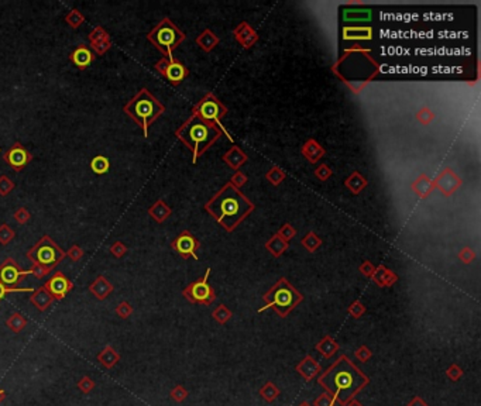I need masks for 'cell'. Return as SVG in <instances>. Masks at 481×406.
<instances>
[{
	"mask_svg": "<svg viewBox=\"0 0 481 406\" xmlns=\"http://www.w3.org/2000/svg\"><path fill=\"white\" fill-rule=\"evenodd\" d=\"M112 39L110 40H105V41H99V43H93L91 44V50L92 53L95 54V57L98 55V57H102V55H105L112 48Z\"/></svg>",
	"mask_w": 481,
	"mask_h": 406,
	"instance_id": "obj_36",
	"label": "cell"
},
{
	"mask_svg": "<svg viewBox=\"0 0 481 406\" xmlns=\"http://www.w3.org/2000/svg\"><path fill=\"white\" fill-rule=\"evenodd\" d=\"M96 360L99 361V364L102 367L107 368V369H112L116 364L120 361V354L116 351L115 347H112L110 344H107L103 347V350H100L96 355Z\"/></svg>",
	"mask_w": 481,
	"mask_h": 406,
	"instance_id": "obj_20",
	"label": "cell"
},
{
	"mask_svg": "<svg viewBox=\"0 0 481 406\" xmlns=\"http://www.w3.org/2000/svg\"><path fill=\"white\" fill-rule=\"evenodd\" d=\"M13 217H15V220L19 224H26V223L30 222L31 219V213L29 212V209L24 206H20L16 209V212L13 213Z\"/></svg>",
	"mask_w": 481,
	"mask_h": 406,
	"instance_id": "obj_43",
	"label": "cell"
},
{
	"mask_svg": "<svg viewBox=\"0 0 481 406\" xmlns=\"http://www.w3.org/2000/svg\"><path fill=\"white\" fill-rule=\"evenodd\" d=\"M344 39L356 40V39H371V30L370 29H346L344 30Z\"/></svg>",
	"mask_w": 481,
	"mask_h": 406,
	"instance_id": "obj_33",
	"label": "cell"
},
{
	"mask_svg": "<svg viewBox=\"0 0 481 406\" xmlns=\"http://www.w3.org/2000/svg\"><path fill=\"white\" fill-rule=\"evenodd\" d=\"M19 292H30L33 293L34 289L33 288H17V286H9L5 285L3 282H0V302L6 298L10 293H19Z\"/></svg>",
	"mask_w": 481,
	"mask_h": 406,
	"instance_id": "obj_37",
	"label": "cell"
},
{
	"mask_svg": "<svg viewBox=\"0 0 481 406\" xmlns=\"http://www.w3.org/2000/svg\"><path fill=\"white\" fill-rule=\"evenodd\" d=\"M263 300L266 305L259 309L260 313L267 309H273L278 316L287 317L304 300V296L285 278H280L263 296Z\"/></svg>",
	"mask_w": 481,
	"mask_h": 406,
	"instance_id": "obj_5",
	"label": "cell"
},
{
	"mask_svg": "<svg viewBox=\"0 0 481 406\" xmlns=\"http://www.w3.org/2000/svg\"><path fill=\"white\" fill-rule=\"evenodd\" d=\"M188 395H189V392L186 391L182 385H175V386L171 389V392H169V396H171V399H172V400H175V402H178V403L183 402L185 399L188 398Z\"/></svg>",
	"mask_w": 481,
	"mask_h": 406,
	"instance_id": "obj_39",
	"label": "cell"
},
{
	"mask_svg": "<svg viewBox=\"0 0 481 406\" xmlns=\"http://www.w3.org/2000/svg\"><path fill=\"white\" fill-rule=\"evenodd\" d=\"M335 403H336V399L333 398V395L325 391L313 400L312 406H335Z\"/></svg>",
	"mask_w": 481,
	"mask_h": 406,
	"instance_id": "obj_44",
	"label": "cell"
},
{
	"mask_svg": "<svg viewBox=\"0 0 481 406\" xmlns=\"http://www.w3.org/2000/svg\"><path fill=\"white\" fill-rule=\"evenodd\" d=\"M84 250L79 247L78 244H72L69 247V250L65 253V255L68 257L69 260L74 261V262H78V261L81 260L82 257H84Z\"/></svg>",
	"mask_w": 481,
	"mask_h": 406,
	"instance_id": "obj_48",
	"label": "cell"
},
{
	"mask_svg": "<svg viewBox=\"0 0 481 406\" xmlns=\"http://www.w3.org/2000/svg\"><path fill=\"white\" fill-rule=\"evenodd\" d=\"M110 254L116 257V258H122L124 257L126 254H127V247L123 244L122 241H115L113 244L110 245Z\"/></svg>",
	"mask_w": 481,
	"mask_h": 406,
	"instance_id": "obj_49",
	"label": "cell"
},
{
	"mask_svg": "<svg viewBox=\"0 0 481 406\" xmlns=\"http://www.w3.org/2000/svg\"><path fill=\"white\" fill-rule=\"evenodd\" d=\"M224 160L229 162L233 168H237L238 165H242V164L247 160V157H246V154L242 153L237 147H234V148H231L229 153L224 155Z\"/></svg>",
	"mask_w": 481,
	"mask_h": 406,
	"instance_id": "obj_29",
	"label": "cell"
},
{
	"mask_svg": "<svg viewBox=\"0 0 481 406\" xmlns=\"http://www.w3.org/2000/svg\"><path fill=\"white\" fill-rule=\"evenodd\" d=\"M284 176H285V175H284L283 172H281V169L273 168V171H271V172L268 174L267 178L270 179V181H271V182H273V184L277 185V184H280V182L283 181Z\"/></svg>",
	"mask_w": 481,
	"mask_h": 406,
	"instance_id": "obj_51",
	"label": "cell"
},
{
	"mask_svg": "<svg viewBox=\"0 0 481 406\" xmlns=\"http://www.w3.org/2000/svg\"><path fill=\"white\" fill-rule=\"evenodd\" d=\"M298 406H312V405H311V403H309L308 400H302V402H301Z\"/></svg>",
	"mask_w": 481,
	"mask_h": 406,
	"instance_id": "obj_59",
	"label": "cell"
},
{
	"mask_svg": "<svg viewBox=\"0 0 481 406\" xmlns=\"http://www.w3.org/2000/svg\"><path fill=\"white\" fill-rule=\"evenodd\" d=\"M147 40L153 44L164 57H172L178 46L185 40V34L171 22L164 17L153 30L147 34Z\"/></svg>",
	"mask_w": 481,
	"mask_h": 406,
	"instance_id": "obj_6",
	"label": "cell"
},
{
	"mask_svg": "<svg viewBox=\"0 0 481 406\" xmlns=\"http://www.w3.org/2000/svg\"><path fill=\"white\" fill-rule=\"evenodd\" d=\"M406 406H429V405H428V402H426V400H423V399L420 398V396H418V395H416V396H413V398L411 399V400H409L408 403H406Z\"/></svg>",
	"mask_w": 481,
	"mask_h": 406,
	"instance_id": "obj_54",
	"label": "cell"
},
{
	"mask_svg": "<svg viewBox=\"0 0 481 406\" xmlns=\"http://www.w3.org/2000/svg\"><path fill=\"white\" fill-rule=\"evenodd\" d=\"M302 244H304V247H305L309 253H313V251H316V250L319 248V245L322 244V241H321V238L318 237L315 233H308V234H306V237L302 240Z\"/></svg>",
	"mask_w": 481,
	"mask_h": 406,
	"instance_id": "obj_34",
	"label": "cell"
},
{
	"mask_svg": "<svg viewBox=\"0 0 481 406\" xmlns=\"http://www.w3.org/2000/svg\"><path fill=\"white\" fill-rule=\"evenodd\" d=\"M6 326H8L10 331H13V333L17 334V333H20V331H23V330L26 329L27 319H26L20 312H13V313L10 314L8 319H6Z\"/></svg>",
	"mask_w": 481,
	"mask_h": 406,
	"instance_id": "obj_23",
	"label": "cell"
},
{
	"mask_svg": "<svg viewBox=\"0 0 481 406\" xmlns=\"http://www.w3.org/2000/svg\"><path fill=\"white\" fill-rule=\"evenodd\" d=\"M5 398H6V392H5L3 389H2V388H0V403H2L3 400H5Z\"/></svg>",
	"mask_w": 481,
	"mask_h": 406,
	"instance_id": "obj_58",
	"label": "cell"
},
{
	"mask_svg": "<svg viewBox=\"0 0 481 406\" xmlns=\"http://www.w3.org/2000/svg\"><path fill=\"white\" fill-rule=\"evenodd\" d=\"M26 257L31 261V264L37 262L46 267L55 268L60 262L65 260V251L54 241L48 234H44L36 244L30 247L26 253Z\"/></svg>",
	"mask_w": 481,
	"mask_h": 406,
	"instance_id": "obj_7",
	"label": "cell"
},
{
	"mask_svg": "<svg viewBox=\"0 0 481 406\" xmlns=\"http://www.w3.org/2000/svg\"><path fill=\"white\" fill-rule=\"evenodd\" d=\"M53 269L54 268H51V267H46V265H41V264L34 262V264H31L30 272L31 275H34L37 279H43V278L48 275Z\"/></svg>",
	"mask_w": 481,
	"mask_h": 406,
	"instance_id": "obj_40",
	"label": "cell"
},
{
	"mask_svg": "<svg viewBox=\"0 0 481 406\" xmlns=\"http://www.w3.org/2000/svg\"><path fill=\"white\" fill-rule=\"evenodd\" d=\"M231 181H233V186H240V185H243V184H246V181H247V178H246V175H242V174H240V172H237L236 174V176H234V178H233V179H231Z\"/></svg>",
	"mask_w": 481,
	"mask_h": 406,
	"instance_id": "obj_56",
	"label": "cell"
},
{
	"mask_svg": "<svg viewBox=\"0 0 481 406\" xmlns=\"http://www.w3.org/2000/svg\"><path fill=\"white\" fill-rule=\"evenodd\" d=\"M278 236L283 238V240H285V241H288V240H291V238L295 236V230H294L291 226L285 224V226L283 227V230L278 233Z\"/></svg>",
	"mask_w": 481,
	"mask_h": 406,
	"instance_id": "obj_52",
	"label": "cell"
},
{
	"mask_svg": "<svg viewBox=\"0 0 481 406\" xmlns=\"http://www.w3.org/2000/svg\"><path fill=\"white\" fill-rule=\"evenodd\" d=\"M205 209L226 230L231 231L252 212L254 206L236 186L227 184L207 202Z\"/></svg>",
	"mask_w": 481,
	"mask_h": 406,
	"instance_id": "obj_2",
	"label": "cell"
},
{
	"mask_svg": "<svg viewBox=\"0 0 481 406\" xmlns=\"http://www.w3.org/2000/svg\"><path fill=\"white\" fill-rule=\"evenodd\" d=\"M259 393H260L261 398L264 399L267 403H273L275 399L280 396L281 391H280V388H278L273 381H267V382L261 386Z\"/></svg>",
	"mask_w": 481,
	"mask_h": 406,
	"instance_id": "obj_24",
	"label": "cell"
},
{
	"mask_svg": "<svg viewBox=\"0 0 481 406\" xmlns=\"http://www.w3.org/2000/svg\"><path fill=\"white\" fill-rule=\"evenodd\" d=\"M315 350L319 352L323 358L329 360V358H332V357L340 350V345H339V343H337L336 340L332 337V336L326 334V336H323V337L315 344Z\"/></svg>",
	"mask_w": 481,
	"mask_h": 406,
	"instance_id": "obj_19",
	"label": "cell"
},
{
	"mask_svg": "<svg viewBox=\"0 0 481 406\" xmlns=\"http://www.w3.org/2000/svg\"><path fill=\"white\" fill-rule=\"evenodd\" d=\"M171 207L164 202L162 199L157 200L154 205L148 207V215L153 217L154 220L157 223H164L167 219H168L169 216H171Z\"/></svg>",
	"mask_w": 481,
	"mask_h": 406,
	"instance_id": "obj_22",
	"label": "cell"
},
{
	"mask_svg": "<svg viewBox=\"0 0 481 406\" xmlns=\"http://www.w3.org/2000/svg\"><path fill=\"white\" fill-rule=\"evenodd\" d=\"M65 23L68 24L71 29L75 30L85 23V16L78 9H72L68 15L65 16Z\"/></svg>",
	"mask_w": 481,
	"mask_h": 406,
	"instance_id": "obj_30",
	"label": "cell"
},
{
	"mask_svg": "<svg viewBox=\"0 0 481 406\" xmlns=\"http://www.w3.org/2000/svg\"><path fill=\"white\" fill-rule=\"evenodd\" d=\"M105 40H110V34H109L102 26L93 27V30L88 34V41H89L91 44L99 43V41H105Z\"/></svg>",
	"mask_w": 481,
	"mask_h": 406,
	"instance_id": "obj_32",
	"label": "cell"
},
{
	"mask_svg": "<svg viewBox=\"0 0 481 406\" xmlns=\"http://www.w3.org/2000/svg\"><path fill=\"white\" fill-rule=\"evenodd\" d=\"M226 108L223 106L220 100L216 99V96L212 93H207L199 100L198 103L192 109V115L199 116L200 119L212 123L214 126H220V120L226 115Z\"/></svg>",
	"mask_w": 481,
	"mask_h": 406,
	"instance_id": "obj_9",
	"label": "cell"
},
{
	"mask_svg": "<svg viewBox=\"0 0 481 406\" xmlns=\"http://www.w3.org/2000/svg\"><path fill=\"white\" fill-rule=\"evenodd\" d=\"M304 154H305L306 157H308V160L311 162H316L319 158H321L322 155L325 154V150L322 148L316 141H308L304 147Z\"/></svg>",
	"mask_w": 481,
	"mask_h": 406,
	"instance_id": "obj_27",
	"label": "cell"
},
{
	"mask_svg": "<svg viewBox=\"0 0 481 406\" xmlns=\"http://www.w3.org/2000/svg\"><path fill=\"white\" fill-rule=\"evenodd\" d=\"M374 269H375L374 265H373L371 262H368V261H364V262L360 265V271H361V274L366 276H370V278H371V275H373Z\"/></svg>",
	"mask_w": 481,
	"mask_h": 406,
	"instance_id": "obj_53",
	"label": "cell"
},
{
	"mask_svg": "<svg viewBox=\"0 0 481 406\" xmlns=\"http://www.w3.org/2000/svg\"><path fill=\"white\" fill-rule=\"evenodd\" d=\"M209 275H210V268L206 269L205 275L202 278L191 282L183 289V298L189 300L191 303H199V305H205V306L212 305L216 300V292L207 282Z\"/></svg>",
	"mask_w": 481,
	"mask_h": 406,
	"instance_id": "obj_8",
	"label": "cell"
},
{
	"mask_svg": "<svg viewBox=\"0 0 481 406\" xmlns=\"http://www.w3.org/2000/svg\"><path fill=\"white\" fill-rule=\"evenodd\" d=\"M354 355H356V358H357L360 362H367V361L373 357V351H371L367 345L363 344V345H360L359 348L354 351Z\"/></svg>",
	"mask_w": 481,
	"mask_h": 406,
	"instance_id": "obj_47",
	"label": "cell"
},
{
	"mask_svg": "<svg viewBox=\"0 0 481 406\" xmlns=\"http://www.w3.org/2000/svg\"><path fill=\"white\" fill-rule=\"evenodd\" d=\"M295 371L298 372L299 375L302 376L305 381H312L315 376L322 372V367L319 364V361L316 360L312 355H305L302 360L299 361L295 367Z\"/></svg>",
	"mask_w": 481,
	"mask_h": 406,
	"instance_id": "obj_15",
	"label": "cell"
},
{
	"mask_svg": "<svg viewBox=\"0 0 481 406\" xmlns=\"http://www.w3.org/2000/svg\"><path fill=\"white\" fill-rule=\"evenodd\" d=\"M110 168V161L105 155H96L93 157L91 161L92 172H95L96 175H103L107 174V171Z\"/></svg>",
	"mask_w": 481,
	"mask_h": 406,
	"instance_id": "obj_25",
	"label": "cell"
},
{
	"mask_svg": "<svg viewBox=\"0 0 481 406\" xmlns=\"http://www.w3.org/2000/svg\"><path fill=\"white\" fill-rule=\"evenodd\" d=\"M344 406H363V403H361L360 400H357V399L354 398V399H351V400H349V402H347V403H346Z\"/></svg>",
	"mask_w": 481,
	"mask_h": 406,
	"instance_id": "obj_57",
	"label": "cell"
},
{
	"mask_svg": "<svg viewBox=\"0 0 481 406\" xmlns=\"http://www.w3.org/2000/svg\"><path fill=\"white\" fill-rule=\"evenodd\" d=\"M3 160L10 168L15 169L16 172H20L33 161V154L20 141H16L13 143V146L3 154Z\"/></svg>",
	"mask_w": 481,
	"mask_h": 406,
	"instance_id": "obj_11",
	"label": "cell"
},
{
	"mask_svg": "<svg viewBox=\"0 0 481 406\" xmlns=\"http://www.w3.org/2000/svg\"><path fill=\"white\" fill-rule=\"evenodd\" d=\"M16 237V231L9 226L8 223L0 224V244L8 245Z\"/></svg>",
	"mask_w": 481,
	"mask_h": 406,
	"instance_id": "obj_35",
	"label": "cell"
},
{
	"mask_svg": "<svg viewBox=\"0 0 481 406\" xmlns=\"http://www.w3.org/2000/svg\"><path fill=\"white\" fill-rule=\"evenodd\" d=\"M16 188L15 182L8 175L0 176V196H8Z\"/></svg>",
	"mask_w": 481,
	"mask_h": 406,
	"instance_id": "obj_41",
	"label": "cell"
},
{
	"mask_svg": "<svg viewBox=\"0 0 481 406\" xmlns=\"http://www.w3.org/2000/svg\"><path fill=\"white\" fill-rule=\"evenodd\" d=\"M217 41H219L217 37H216L210 30H205L199 36L198 39H196L198 46L200 47L202 50H205V51H210V50L217 44Z\"/></svg>",
	"mask_w": 481,
	"mask_h": 406,
	"instance_id": "obj_28",
	"label": "cell"
},
{
	"mask_svg": "<svg viewBox=\"0 0 481 406\" xmlns=\"http://www.w3.org/2000/svg\"><path fill=\"white\" fill-rule=\"evenodd\" d=\"M30 302L36 309H39L40 312H46L47 309L54 303V298L44 286H40L37 289H34V292L30 295Z\"/></svg>",
	"mask_w": 481,
	"mask_h": 406,
	"instance_id": "obj_18",
	"label": "cell"
},
{
	"mask_svg": "<svg viewBox=\"0 0 481 406\" xmlns=\"http://www.w3.org/2000/svg\"><path fill=\"white\" fill-rule=\"evenodd\" d=\"M212 316H213V319L219 323V324H226V323L231 319L233 313H231V310H230L226 305H219V306L216 307L213 312H212Z\"/></svg>",
	"mask_w": 481,
	"mask_h": 406,
	"instance_id": "obj_31",
	"label": "cell"
},
{
	"mask_svg": "<svg viewBox=\"0 0 481 406\" xmlns=\"http://www.w3.org/2000/svg\"><path fill=\"white\" fill-rule=\"evenodd\" d=\"M123 112L143 130V136L147 138L150 126L165 112V106L148 89L143 88L123 106Z\"/></svg>",
	"mask_w": 481,
	"mask_h": 406,
	"instance_id": "obj_4",
	"label": "cell"
},
{
	"mask_svg": "<svg viewBox=\"0 0 481 406\" xmlns=\"http://www.w3.org/2000/svg\"><path fill=\"white\" fill-rule=\"evenodd\" d=\"M77 386L79 391H82L84 393H89V392L96 386V383H95V381L92 379L91 376L84 375L81 379H79V381H78Z\"/></svg>",
	"mask_w": 481,
	"mask_h": 406,
	"instance_id": "obj_45",
	"label": "cell"
},
{
	"mask_svg": "<svg viewBox=\"0 0 481 406\" xmlns=\"http://www.w3.org/2000/svg\"><path fill=\"white\" fill-rule=\"evenodd\" d=\"M88 289H89V292H91L92 295L96 299L105 300V299L109 298V295L113 292L115 286L112 285V282L107 279L106 276L98 275L95 278V281L88 286Z\"/></svg>",
	"mask_w": 481,
	"mask_h": 406,
	"instance_id": "obj_17",
	"label": "cell"
},
{
	"mask_svg": "<svg viewBox=\"0 0 481 406\" xmlns=\"http://www.w3.org/2000/svg\"><path fill=\"white\" fill-rule=\"evenodd\" d=\"M43 286L50 292L54 300H62L74 289V282L62 271H55L53 276Z\"/></svg>",
	"mask_w": 481,
	"mask_h": 406,
	"instance_id": "obj_14",
	"label": "cell"
},
{
	"mask_svg": "<svg viewBox=\"0 0 481 406\" xmlns=\"http://www.w3.org/2000/svg\"><path fill=\"white\" fill-rule=\"evenodd\" d=\"M463 375H464L463 368L460 367L458 364H456V362L450 364V367L446 369V376L453 382H457L460 378H463Z\"/></svg>",
	"mask_w": 481,
	"mask_h": 406,
	"instance_id": "obj_38",
	"label": "cell"
},
{
	"mask_svg": "<svg viewBox=\"0 0 481 406\" xmlns=\"http://www.w3.org/2000/svg\"><path fill=\"white\" fill-rule=\"evenodd\" d=\"M220 134V130L214 124L200 119L196 115H191V117H188L175 131L176 138L181 140L192 151L193 162H196L199 157L213 144Z\"/></svg>",
	"mask_w": 481,
	"mask_h": 406,
	"instance_id": "obj_3",
	"label": "cell"
},
{
	"mask_svg": "<svg viewBox=\"0 0 481 406\" xmlns=\"http://www.w3.org/2000/svg\"><path fill=\"white\" fill-rule=\"evenodd\" d=\"M30 269H23L13 258H6L0 264V282L9 286H17L27 275H30Z\"/></svg>",
	"mask_w": 481,
	"mask_h": 406,
	"instance_id": "obj_13",
	"label": "cell"
},
{
	"mask_svg": "<svg viewBox=\"0 0 481 406\" xmlns=\"http://www.w3.org/2000/svg\"><path fill=\"white\" fill-rule=\"evenodd\" d=\"M458 257H460V260L463 261L464 264H470V262H473L475 260V254L474 251H471L470 248H463L460 253H458Z\"/></svg>",
	"mask_w": 481,
	"mask_h": 406,
	"instance_id": "obj_50",
	"label": "cell"
},
{
	"mask_svg": "<svg viewBox=\"0 0 481 406\" xmlns=\"http://www.w3.org/2000/svg\"><path fill=\"white\" fill-rule=\"evenodd\" d=\"M347 312L350 313L351 317H354V319H360L363 314L366 313V306H364L360 300H354L350 306H349Z\"/></svg>",
	"mask_w": 481,
	"mask_h": 406,
	"instance_id": "obj_46",
	"label": "cell"
},
{
	"mask_svg": "<svg viewBox=\"0 0 481 406\" xmlns=\"http://www.w3.org/2000/svg\"><path fill=\"white\" fill-rule=\"evenodd\" d=\"M133 306H131L129 302H126V300H123L120 302L115 309V313L120 317V319H127V317H130L131 313H133Z\"/></svg>",
	"mask_w": 481,
	"mask_h": 406,
	"instance_id": "obj_42",
	"label": "cell"
},
{
	"mask_svg": "<svg viewBox=\"0 0 481 406\" xmlns=\"http://www.w3.org/2000/svg\"><path fill=\"white\" fill-rule=\"evenodd\" d=\"M316 175L319 176L322 181H325V179H326V178L330 175V169H329L326 165H321V167H319V169L316 171Z\"/></svg>",
	"mask_w": 481,
	"mask_h": 406,
	"instance_id": "obj_55",
	"label": "cell"
},
{
	"mask_svg": "<svg viewBox=\"0 0 481 406\" xmlns=\"http://www.w3.org/2000/svg\"><path fill=\"white\" fill-rule=\"evenodd\" d=\"M69 61L72 62L78 69L85 71L95 61V54L92 53V50L88 46H78L71 54H69Z\"/></svg>",
	"mask_w": 481,
	"mask_h": 406,
	"instance_id": "obj_16",
	"label": "cell"
},
{
	"mask_svg": "<svg viewBox=\"0 0 481 406\" xmlns=\"http://www.w3.org/2000/svg\"><path fill=\"white\" fill-rule=\"evenodd\" d=\"M154 68L174 86L181 84L183 79L189 75L188 68L174 57H162L160 61L155 62Z\"/></svg>",
	"mask_w": 481,
	"mask_h": 406,
	"instance_id": "obj_10",
	"label": "cell"
},
{
	"mask_svg": "<svg viewBox=\"0 0 481 406\" xmlns=\"http://www.w3.org/2000/svg\"><path fill=\"white\" fill-rule=\"evenodd\" d=\"M199 245H200V243L198 241V238L195 237L189 230H183L181 234H178L171 241V247L182 258H191L192 257L193 260H198L196 251L199 250Z\"/></svg>",
	"mask_w": 481,
	"mask_h": 406,
	"instance_id": "obj_12",
	"label": "cell"
},
{
	"mask_svg": "<svg viewBox=\"0 0 481 406\" xmlns=\"http://www.w3.org/2000/svg\"><path fill=\"white\" fill-rule=\"evenodd\" d=\"M318 383L333 395L337 403L344 406L366 388L370 378L343 354L318 378Z\"/></svg>",
	"mask_w": 481,
	"mask_h": 406,
	"instance_id": "obj_1",
	"label": "cell"
},
{
	"mask_svg": "<svg viewBox=\"0 0 481 406\" xmlns=\"http://www.w3.org/2000/svg\"><path fill=\"white\" fill-rule=\"evenodd\" d=\"M266 247H267L268 251L273 254L274 257H280V255H281V254L288 248V241L283 240V238L277 234V236H274V237L268 241L267 244H266Z\"/></svg>",
	"mask_w": 481,
	"mask_h": 406,
	"instance_id": "obj_26",
	"label": "cell"
},
{
	"mask_svg": "<svg viewBox=\"0 0 481 406\" xmlns=\"http://www.w3.org/2000/svg\"><path fill=\"white\" fill-rule=\"evenodd\" d=\"M371 278L374 279V282L378 286H391V285H394L398 281V276L397 274H394L391 269L385 268L384 265H380L378 268L374 269V272H373V275Z\"/></svg>",
	"mask_w": 481,
	"mask_h": 406,
	"instance_id": "obj_21",
	"label": "cell"
}]
</instances>
